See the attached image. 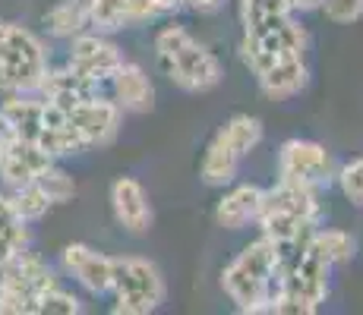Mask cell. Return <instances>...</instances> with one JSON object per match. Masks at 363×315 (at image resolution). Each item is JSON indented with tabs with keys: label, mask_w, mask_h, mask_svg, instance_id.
<instances>
[{
	"label": "cell",
	"mask_w": 363,
	"mask_h": 315,
	"mask_svg": "<svg viewBox=\"0 0 363 315\" xmlns=\"http://www.w3.org/2000/svg\"><path fill=\"white\" fill-rule=\"evenodd\" d=\"M67 114H69V123L79 132V139L86 142V149H104V145H111L123 126V108L101 95H92L86 101L73 104Z\"/></svg>",
	"instance_id": "obj_10"
},
{
	"label": "cell",
	"mask_w": 363,
	"mask_h": 315,
	"mask_svg": "<svg viewBox=\"0 0 363 315\" xmlns=\"http://www.w3.org/2000/svg\"><path fill=\"white\" fill-rule=\"evenodd\" d=\"M111 88H114V101L123 108V114H145L155 104V88L152 79L139 63L123 60L117 73L111 76Z\"/></svg>",
	"instance_id": "obj_18"
},
{
	"label": "cell",
	"mask_w": 363,
	"mask_h": 315,
	"mask_svg": "<svg viewBox=\"0 0 363 315\" xmlns=\"http://www.w3.org/2000/svg\"><path fill=\"white\" fill-rule=\"evenodd\" d=\"M60 265L79 287H86L92 297H104L114 290L117 277V258L86 246V243H69L60 252Z\"/></svg>",
	"instance_id": "obj_11"
},
{
	"label": "cell",
	"mask_w": 363,
	"mask_h": 315,
	"mask_svg": "<svg viewBox=\"0 0 363 315\" xmlns=\"http://www.w3.org/2000/svg\"><path fill=\"white\" fill-rule=\"evenodd\" d=\"M221 290L240 312H272L278 290V246L259 236L243 246L221 271Z\"/></svg>",
	"instance_id": "obj_2"
},
{
	"label": "cell",
	"mask_w": 363,
	"mask_h": 315,
	"mask_svg": "<svg viewBox=\"0 0 363 315\" xmlns=\"http://www.w3.org/2000/svg\"><path fill=\"white\" fill-rule=\"evenodd\" d=\"M291 13H310V10H319L323 0H284Z\"/></svg>",
	"instance_id": "obj_31"
},
{
	"label": "cell",
	"mask_w": 363,
	"mask_h": 315,
	"mask_svg": "<svg viewBox=\"0 0 363 315\" xmlns=\"http://www.w3.org/2000/svg\"><path fill=\"white\" fill-rule=\"evenodd\" d=\"M54 164V158L48 151H41L29 139H19L6 132L4 149H0V180L6 189H16L26 183H35L41 171Z\"/></svg>",
	"instance_id": "obj_13"
},
{
	"label": "cell",
	"mask_w": 363,
	"mask_h": 315,
	"mask_svg": "<svg viewBox=\"0 0 363 315\" xmlns=\"http://www.w3.org/2000/svg\"><path fill=\"white\" fill-rule=\"evenodd\" d=\"M35 145H38L41 151H48L54 161L60 158H73L79 155V151H86V142L79 139V132H76V126L69 123V114L64 123H54V126H45V130L38 132V139H35Z\"/></svg>",
	"instance_id": "obj_23"
},
{
	"label": "cell",
	"mask_w": 363,
	"mask_h": 315,
	"mask_svg": "<svg viewBox=\"0 0 363 315\" xmlns=\"http://www.w3.org/2000/svg\"><path fill=\"white\" fill-rule=\"evenodd\" d=\"M310 249L316 252L323 262H329L335 268V265L351 262L354 252H357V240H354L347 230H332V227L323 230V227H316L313 230V236H310Z\"/></svg>",
	"instance_id": "obj_22"
},
{
	"label": "cell",
	"mask_w": 363,
	"mask_h": 315,
	"mask_svg": "<svg viewBox=\"0 0 363 315\" xmlns=\"http://www.w3.org/2000/svg\"><path fill=\"white\" fill-rule=\"evenodd\" d=\"M325 19L335 25H351L363 16V0H323Z\"/></svg>",
	"instance_id": "obj_30"
},
{
	"label": "cell",
	"mask_w": 363,
	"mask_h": 315,
	"mask_svg": "<svg viewBox=\"0 0 363 315\" xmlns=\"http://www.w3.org/2000/svg\"><path fill=\"white\" fill-rule=\"evenodd\" d=\"M332 265L323 262L306 243L278 246V290L272 312L281 315H313L329 297Z\"/></svg>",
	"instance_id": "obj_1"
},
{
	"label": "cell",
	"mask_w": 363,
	"mask_h": 315,
	"mask_svg": "<svg viewBox=\"0 0 363 315\" xmlns=\"http://www.w3.org/2000/svg\"><path fill=\"white\" fill-rule=\"evenodd\" d=\"M67 63L76 73L89 76L95 82H111V76L117 73V67L123 63V54L114 41H108L104 35H76L69 38V57Z\"/></svg>",
	"instance_id": "obj_12"
},
{
	"label": "cell",
	"mask_w": 363,
	"mask_h": 315,
	"mask_svg": "<svg viewBox=\"0 0 363 315\" xmlns=\"http://www.w3.org/2000/svg\"><path fill=\"white\" fill-rule=\"evenodd\" d=\"M41 189L48 193V199L54 202V205H64V202H69L76 195V180L69 177L67 171H60L57 164H51L48 171L38 173V180H35Z\"/></svg>",
	"instance_id": "obj_27"
},
{
	"label": "cell",
	"mask_w": 363,
	"mask_h": 315,
	"mask_svg": "<svg viewBox=\"0 0 363 315\" xmlns=\"http://www.w3.org/2000/svg\"><path fill=\"white\" fill-rule=\"evenodd\" d=\"M4 139H6V130H4V123H0V149H4Z\"/></svg>",
	"instance_id": "obj_34"
},
{
	"label": "cell",
	"mask_w": 363,
	"mask_h": 315,
	"mask_svg": "<svg viewBox=\"0 0 363 315\" xmlns=\"http://www.w3.org/2000/svg\"><path fill=\"white\" fill-rule=\"evenodd\" d=\"M259 208H262V189L253 183H240L221 195V202L215 205V221L225 230H243L247 224L259 221Z\"/></svg>",
	"instance_id": "obj_19"
},
{
	"label": "cell",
	"mask_w": 363,
	"mask_h": 315,
	"mask_svg": "<svg viewBox=\"0 0 363 315\" xmlns=\"http://www.w3.org/2000/svg\"><path fill=\"white\" fill-rule=\"evenodd\" d=\"M338 173L332 151L323 142H313V139H288L278 151V180H288V183L300 186H329Z\"/></svg>",
	"instance_id": "obj_9"
},
{
	"label": "cell",
	"mask_w": 363,
	"mask_h": 315,
	"mask_svg": "<svg viewBox=\"0 0 363 315\" xmlns=\"http://www.w3.org/2000/svg\"><path fill=\"white\" fill-rule=\"evenodd\" d=\"M155 4H158V10H162L164 16H167V13L180 10V6H184V0H155Z\"/></svg>",
	"instance_id": "obj_33"
},
{
	"label": "cell",
	"mask_w": 363,
	"mask_h": 315,
	"mask_svg": "<svg viewBox=\"0 0 363 315\" xmlns=\"http://www.w3.org/2000/svg\"><path fill=\"white\" fill-rule=\"evenodd\" d=\"M114 312L117 315H149L164 303L167 284L155 262L149 258H117V277H114Z\"/></svg>",
	"instance_id": "obj_7"
},
{
	"label": "cell",
	"mask_w": 363,
	"mask_h": 315,
	"mask_svg": "<svg viewBox=\"0 0 363 315\" xmlns=\"http://www.w3.org/2000/svg\"><path fill=\"white\" fill-rule=\"evenodd\" d=\"M184 4H190L193 10H199V13H212V10H218L225 0H184Z\"/></svg>",
	"instance_id": "obj_32"
},
{
	"label": "cell",
	"mask_w": 363,
	"mask_h": 315,
	"mask_svg": "<svg viewBox=\"0 0 363 315\" xmlns=\"http://www.w3.org/2000/svg\"><path fill=\"white\" fill-rule=\"evenodd\" d=\"M89 19L99 32H117L130 29L133 23V0H86Z\"/></svg>",
	"instance_id": "obj_24"
},
{
	"label": "cell",
	"mask_w": 363,
	"mask_h": 315,
	"mask_svg": "<svg viewBox=\"0 0 363 315\" xmlns=\"http://www.w3.org/2000/svg\"><path fill=\"white\" fill-rule=\"evenodd\" d=\"M259 82V92L272 101H288V98L300 95L310 82V67H306L303 54H291V57L275 60L269 69H262L256 76Z\"/></svg>",
	"instance_id": "obj_16"
},
{
	"label": "cell",
	"mask_w": 363,
	"mask_h": 315,
	"mask_svg": "<svg viewBox=\"0 0 363 315\" xmlns=\"http://www.w3.org/2000/svg\"><path fill=\"white\" fill-rule=\"evenodd\" d=\"M92 25L89 19V6L86 0H60L57 6L45 13V29L54 35V38H76Z\"/></svg>",
	"instance_id": "obj_20"
},
{
	"label": "cell",
	"mask_w": 363,
	"mask_h": 315,
	"mask_svg": "<svg viewBox=\"0 0 363 315\" xmlns=\"http://www.w3.org/2000/svg\"><path fill=\"white\" fill-rule=\"evenodd\" d=\"M99 88H101V82H95V79H89V76H82V73H76L73 67H60V69H48L45 76H41V82H38V92L41 98H48V101H54V104H60V108H73V104H79V101H86V98H92V95H99Z\"/></svg>",
	"instance_id": "obj_17"
},
{
	"label": "cell",
	"mask_w": 363,
	"mask_h": 315,
	"mask_svg": "<svg viewBox=\"0 0 363 315\" xmlns=\"http://www.w3.org/2000/svg\"><path fill=\"white\" fill-rule=\"evenodd\" d=\"M57 287L54 268L41 256L23 249L0 265V315H35L38 299Z\"/></svg>",
	"instance_id": "obj_6"
},
{
	"label": "cell",
	"mask_w": 363,
	"mask_h": 315,
	"mask_svg": "<svg viewBox=\"0 0 363 315\" xmlns=\"http://www.w3.org/2000/svg\"><path fill=\"white\" fill-rule=\"evenodd\" d=\"M10 205L16 208V214L23 218L26 224H35V221H41L48 212H51V205L54 202L48 199V193L41 189L38 183H26V186H16V189H10Z\"/></svg>",
	"instance_id": "obj_25"
},
{
	"label": "cell",
	"mask_w": 363,
	"mask_h": 315,
	"mask_svg": "<svg viewBox=\"0 0 363 315\" xmlns=\"http://www.w3.org/2000/svg\"><path fill=\"white\" fill-rule=\"evenodd\" d=\"M76 312H82V303L73 293L60 290V287H51L38 299V309H35V315H76Z\"/></svg>",
	"instance_id": "obj_28"
},
{
	"label": "cell",
	"mask_w": 363,
	"mask_h": 315,
	"mask_svg": "<svg viewBox=\"0 0 363 315\" xmlns=\"http://www.w3.org/2000/svg\"><path fill=\"white\" fill-rule=\"evenodd\" d=\"M29 246V224L16 214L10 205V195L0 193V265H6L13 256H19Z\"/></svg>",
	"instance_id": "obj_21"
},
{
	"label": "cell",
	"mask_w": 363,
	"mask_h": 315,
	"mask_svg": "<svg viewBox=\"0 0 363 315\" xmlns=\"http://www.w3.org/2000/svg\"><path fill=\"white\" fill-rule=\"evenodd\" d=\"M262 142V120L250 114H234L231 120L212 136L206 155L199 164V177L206 186H228L234 183L243 158Z\"/></svg>",
	"instance_id": "obj_5"
},
{
	"label": "cell",
	"mask_w": 363,
	"mask_h": 315,
	"mask_svg": "<svg viewBox=\"0 0 363 315\" xmlns=\"http://www.w3.org/2000/svg\"><path fill=\"white\" fill-rule=\"evenodd\" d=\"M288 4L284 0H240V25L243 32L259 29V25L272 23V19L288 16Z\"/></svg>",
	"instance_id": "obj_26"
},
{
	"label": "cell",
	"mask_w": 363,
	"mask_h": 315,
	"mask_svg": "<svg viewBox=\"0 0 363 315\" xmlns=\"http://www.w3.org/2000/svg\"><path fill=\"white\" fill-rule=\"evenodd\" d=\"M111 208H114L117 224L127 234L143 236L152 230V202L136 177H117L111 183Z\"/></svg>",
	"instance_id": "obj_15"
},
{
	"label": "cell",
	"mask_w": 363,
	"mask_h": 315,
	"mask_svg": "<svg viewBox=\"0 0 363 315\" xmlns=\"http://www.w3.org/2000/svg\"><path fill=\"white\" fill-rule=\"evenodd\" d=\"M155 57L167 79L190 95L212 92L225 76L218 57L202 41L193 38L190 29H184V25H164L155 35Z\"/></svg>",
	"instance_id": "obj_3"
},
{
	"label": "cell",
	"mask_w": 363,
	"mask_h": 315,
	"mask_svg": "<svg viewBox=\"0 0 363 315\" xmlns=\"http://www.w3.org/2000/svg\"><path fill=\"white\" fill-rule=\"evenodd\" d=\"M262 214H278V218H294L306 224H319L323 218V205H319V195L313 186H300L288 183V180H278L272 189H262Z\"/></svg>",
	"instance_id": "obj_14"
},
{
	"label": "cell",
	"mask_w": 363,
	"mask_h": 315,
	"mask_svg": "<svg viewBox=\"0 0 363 315\" xmlns=\"http://www.w3.org/2000/svg\"><path fill=\"white\" fill-rule=\"evenodd\" d=\"M306 51V29L294 19V13L281 19L259 25V29L243 32L240 38V60L247 63V69L253 76H259L262 69H269L275 60L291 57V54Z\"/></svg>",
	"instance_id": "obj_8"
},
{
	"label": "cell",
	"mask_w": 363,
	"mask_h": 315,
	"mask_svg": "<svg viewBox=\"0 0 363 315\" xmlns=\"http://www.w3.org/2000/svg\"><path fill=\"white\" fill-rule=\"evenodd\" d=\"M335 180H338L341 193H345L347 199L354 202V205H360V208H363V158H354L351 164L338 167Z\"/></svg>",
	"instance_id": "obj_29"
},
{
	"label": "cell",
	"mask_w": 363,
	"mask_h": 315,
	"mask_svg": "<svg viewBox=\"0 0 363 315\" xmlns=\"http://www.w3.org/2000/svg\"><path fill=\"white\" fill-rule=\"evenodd\" d=\"M48 73L45 41L19 23L0 19V92H35Z\"/></svg>",
	"instance_id": "obj_4"
}]
</instances>
